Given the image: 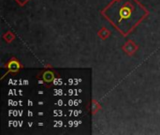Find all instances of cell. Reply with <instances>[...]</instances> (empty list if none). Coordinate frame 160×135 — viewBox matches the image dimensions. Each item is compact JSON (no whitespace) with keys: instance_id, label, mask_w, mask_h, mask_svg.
I'll return each instance as SVG.
<instances>
[{"instance_id":"obj_1","label":"cell","mask_w":160,"mask_h":135,"mask_svg":"<svg viewBox=\"0 0 160 135\" xmlns=\"http://www.w3.org/2000/svg\"><path fill=\"white\" fill-rule=\"evenodd\" d=\"M40 77H41L43 83H45L47 85H50L55 79V72L53 70H43L41 72Z\"/></svg>"},{"instance_id":"obj_2","label":"cell","mask_w":160,"mask_h":135,"mask_svg":"<svg viewBox=\"0 0 160 135\" xmlns=\"http://www.w3.org/2000/svg\"><path fill=\"white\" fill-rule=\"evenodd\" d=\"M7 67L9 71H12V72H18L21 69V65L19 63L18 60L16 59H11L8 62L7 64Z\"/></svg>"}]
</instances>
